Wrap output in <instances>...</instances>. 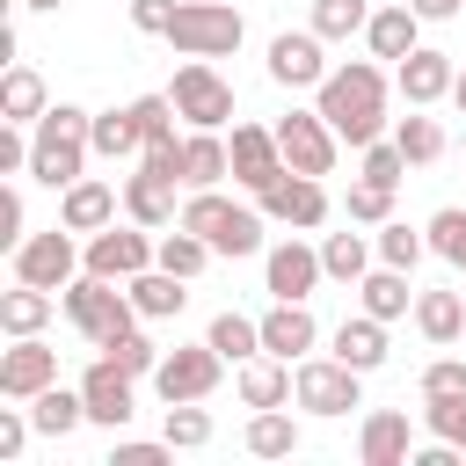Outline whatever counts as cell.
I'll return each instance as SVG.
<instances>
[{
  "instance_id": "obj_39",
  "label": "cell",
  "mask_w": 466,
  "mask_h": 466,
  "mask_svg": "<svg viewBox=\"0 0 466 466\" xmlns=\"http://www.w3.org/2000/svg\"><path fill=\"white\" fill-rule=\"evenodd\" d=\"M153 262H160V269H175V277H189V284H197V277H204V269H211V248H204V240H197V233H189V226H175V233H160V255H153Z\"/></svg>"
},
{
  "instance_id": "obj_19",
  "label": "cell",
  "mask_w": 466,
  "mask_h": 466,
  "mask_svg": "<svg viewBox=\"0 0 466 466\" xmlns=\"http://www.w3.org/2000/svg\"><path fill=\"white\" fill-rule=\"evenodd\" d=\"M116 211H124V189H116V182L80 175V182H66V189H58V226H73V233H102Z\"/></svg>"
},
{
  "instance_id": "obj_11",
  "label": "cell",
  "mask_w": 466,
  "mask_h": 466,
  "mask_svg": "<svg viewBox=\"0 0 466 466\" xmlns=\"http://www.w3.org/2000/svg\"><path fill=\"white\" fill-rule=\"evenodd\" d=\"M328 73H335V66H328V36H320L313 22H306V29L269 36V80H277V87H291V95H299V87H320Z\"/></svg>"
},
{
  "instance_id": "obj_42",
  "label": "cell",
  "mask_w": 466,
  "mask_h": 466,
  "mask_svg": "<svg viewBox=\"0 0 466 466\" xmlns=\"http://www.w3.org/2000/svg\"><path fill=\"white\" fill-rule=\"evenodd\" d=\"M160 437H167L175 451H204V444H211V415H204L197 400H175L167 422H160Z\"/></svg>"
},
{
  "instance_id": "obj_51",
  "label": "cell",
  "mask_w": 466,
  "mask_h": 466,
  "mask_svg": "<svg viewBox=\"0 0 466 466\" xmlns=\"http://www.w3.org/2000/svg\"><path fill=\"white\" fill-rule=\"evenodd\" d=\"M29 233H22V189H0V248L15 255Z\"/></svg>"
},
{
  "instance_id": "obj_44",
  "label": "cell",
  "mask_w": 466,
  "mask_h": 466,
  "mask_svg": "<svg viewBox=\"0 0 466 466\" xmlns=\"http://www.w3.org/2000/svg\"><path fill=\"white\" fill-rule=\"evenodd\" d=\"M422 233H430V255H444L451 269L466 262V211H459V204H444V211H437Z\"/></svg>"
},
{
  "instance_id": "obj_26",
  "label": "cell",
  "mask_w": 466,
  "mask_h": 466,
  "mask_svg": "<svg viewBox=\"0 0 466 466\" xmlns=\"http://www.w3.org/2000/svg\"><path fill=\"white\" fill-rule=\"evenodd\" d=\"M408 277H415V269L371 262V269L357 277V306H364V313H379V320H400V313H415V291H408Z\"/></svg>"
},
{
  "instance_id": "obj_10",
  "label": "cell",
  "mask_w": 466,
  "mask_h": 466,
  "mask_svg": "<svg viewBox=\"0 0 466 466\" xmlns=\"http://www.w3.org/2000/svg\"><path fill=\"white\" fill-rule=\"evenodd\" d=\"M218 379H226V357H218L211 342H175V350L160 357V371H153V393L175 408V400H204Z\"/></svg>"
},
{
  "instance_id": "obj_23",
  "label": "cell",
  "mask_w": 466,
  "mask_h": 466,
  "mask_svg": "<svg viewBox=\"0 0 466 466\" xmlns=\"http://www.w3.org/2000/svg\"><path fill=\"white\" fill-rule=\"evenodd\" d=\"M364 44H371V58H408L415 44H422V15L408 7V0H393V7H371V22H364Z\"/></svg>"
},
{
  "instance_id": "obj_15",
  "label": "cell",
  "mask_w": 466,
  "mask_h": 466,
  "mask_svg": "<svg viewBox=\"0 0 466 466\" xmlns=\"http://www.w3.org/2000/svg\"><path fill=\"white\" fill-rule=\"evenodd\" d=\"M44 386H58V350H44V335H7V350H0V400H36Z\"/></svg>"
},
{
  "instance_id": "obj_12",
  "label": "cell",
  "mask_w": 466,
  "mask_h": 466,
  "mask_svg": "<svg viewBox=\"0 0 466 466\" xmlns=\"http://www.w3.org/2000/svg\"><path fill=\"white\" fill-rule=\"evenodd\" d=\"M277 146H284V160H291L299 175H335V153H342V138H335V124H328L320 109L277 116Z\"/></svg>"
},
{
  "instance_id": "obj_4",
  "label": "cell",
  "mask_w": 466,
  "mask_h": 466,
  "mask_svg": "<svg viewBox=\"0 0 466 466\" xmlns=\"http://www.w3.org/2000/svg\"><path fill=\"white\" fill-rule=\"evenodd\" d=\"M58 306H66V320H73V328H80L95 350H109L116 335H131V328H138V306H131V291H116L109 277H87V269H80V277L58 291Z\"/></svg>"
},
{
  "instance_id": "obj_8",
  "label": "cell",
  "mask_w": 466,
  "mask_h": 466,
  "mask_svg": "<svg viewBox=\"0 0 466 466\" xmlns=\"http://www.w3.org/2000/svg\"><path fill=\"white\" fill-rule=\"evenodd\" d=\"M306 415L335 422L350 408H364V371H350L342 357H299V393H291Z\"/></svg>"
},
{
  "instance_id": "obj_47",
  "label": "cell",
  "mask_w": 466,
  "mask_h": 466,
  "mask_svg": "<svg viewBox=\"0 0 466 466\" xmlns=\"http://www.w3.org/2000/svg\"><path fill=\"white\" fill-rule=\"evenodd\" d=\"M131 109H138V131H146V146L175 138V116H182V109H175V95H138Z\"/></svg>"
},
{
  "instance_id": "obj_52",
  "label": "cell",
  "mask_w": 466,
  "mask_h": 466,
  "mask_svg": "<svg viewBox=\"0 0 466 466\" xmlns=\"http://www.w3.org/2000/svg\"><path fill=\"white\" fill-rule=\"evenodd\" d=\"M167 451H175L167 437H160V444H109V466H160Z\"/></svg>"
},
{
  "instance_id": "obj_13",
  "label": "cell",
  "mask_w": 466,
  "mask_h": 466,
  "mask_svg": "<svg viewBox=\"0 0 466 466\" xmlns=\"http://www.w3.org/2000/svg\"><path fill=\"white\" fill-rule=\"evenodd\" d=\"M80 400H87V422L124 430V422L138 415V379H131L116 357H95V364L80 371Z\"/></svg>"
},
{
  "instance_id": "obj_46",
  "label": "cell",
  "mask_w": 466,
  "mask_h": 466,
  "mask_svg": "<svg viewBox=\"0 0 466 466\" xmlns=\"http://www.w3.org/2000/svg\"><path fill=\"white\" fill-rule=\"evenodd\" d=\"M357 175H371V182L400 189V182H408V153H400L393 138H371V146H364V167H357Z\"/></svg>"
},
{
  "instance_id": "obj_38",
  "label": "cell",
  "mask_w": 466,
  "mask_h": 466,
  "mask_svg": "<svg viewBox=\"0 0 466 466\" xmlns=\"http://www.w3.org/2000/svg\"><path fill=\"white\" fill-rule=\"evenodd\" d=\"M371 248H379V262H393V269H415V262L430 255V233H422V226H408V218H386V226L371 233Z\"/></svg>"
},
{
  "instance_id": "obj_9",
  "label": "cell",
  "mask_w": 466,
  "mask_h": 466,
  "mask_svg": "<svg viewBox=\"0 0 466 466\" xmlns=\"http://www.w3.org/2000/svg\"><path fill=\"white\" fill-rule=\"evenodd\" d=\"M87 269V255H80V240H73V226H51V233H29L22 248H15V277L22 284H44V291H66L73 277Z\"/></svg>"
},
{
  "instance_id": "obj_36",
  "label": "cell",
  "mask_w": 466,
  "mask_h": 466,
  "mask_svg": "<svg viewBox=\"0 0 466 466\" xmlns=\"http://www.w3.org/2000/svg\"><path fill=\"white\" fill-rule=\"evenodd\" d=\"M248 451H255V459H291V451H299V422H291L284 408H255V415H248Z\"/></svg>"
},
{
  "instance_id": "obj_7",
  "label": "cell",
  "mask_w": 466,
  "mask_h": 466,
  "mask_svg": "<svg viewBox=\"0 0 466 466\" xmlns=\"http://www.w3.org/2000/svg\"><path fill=\"white\" fill-rule=\"evenodd\" d=\"M175 109H182V124H197V131H226L233 124V80L211 66V58H189V66H175Z\"/></svg>"
},
{
  "instance_id": "obj_40",
  "label": "cell",
  "mask_w": 466,
  "mask_h": 466,
  "mask_svg": "<svg viewBox=\"0 0 466 466\" xmlns=\"http://www.w3.org/2000/svg\"><path fill=\"white\" fill-rule=\"evenodd\" d=\"M364 22H371V0H313V29H320L328 44L364 36Z\"/></svg>"
},
{
  "instance_id": "obj_14",
  "label": "cell",
  "mask_w": 466,
  "mask_h": 466,
  "mask_svg": "<svg viewBox=\"0 0 466 466\" xmlns=\"http://www.w3.org/2000/svg\"><path fill=\"white\" fill-rule=\"evenodd\" d=\"M255 204H262L269 226H299V233H313V226L328 218V189H320V175H299V167H284Z\"/></svg>"
},
{
  "instance_id": "obj_17",
  "label": "cell",
  "mask_w": 466,
  "mask_h": 466,
  "mask_svg": "<svg viewBox=\"0 0 466 466\" xmlns=\"http://www.w3.org/2000/svg\"><path fill=\"white\" fill-rule=\"evenodd\" d=\"M320 277H328V262H320V248H306L299 233L277 240V248L262 255V284H269V299H313Z\"/></svg>"
},
{
  "instance_id": "obj_28",
  "label": "cell",
  "mask_w": 466,
  "mask_h": 466,
  "mask_svg": "<svg viewBox=\"0 0 466 466\" xmlns=\"http://www.w3.org/2000/svg\"><path fill=\"white\" fill-rule=\"evenodd\" d=\"M335 357H342L350 371H379V364H386V320H379V313L342 320V328H335Z\"/></svg>"
},
{
  "instance_id": "obj_20",
  "label": "cell",
  "mask_w": 466,
  "mask_h": 466,
  "mask_svg": "<svg viewBox=\"0 0 466 466\" xmlns=\"http://www.w3.org/2000/svg\"><path fill=\"white\" fill-rule=\"evenodd\" d=\"M313 342H320V320L306 313V299H277V306L262 313V350H269V357L299 364V357H313Z\"/></svg>"
},
{
  "instance_id": "obj_43",
  "label": "cell",
  "mask_w": 466,
  "mask_h": 466,
  "mask_svg": "<svg viewBox=\"0 0 466 466\" xmlns=\"http://www.w3.org/2000/svg\"><path fill=\"white\" fill-rule=\"evenodd\" d=\"M422 422H430V437H437V444H451V451H466V393H444V400H422Z\"/></svg>"
},
{
  "instance_id": "obj_45",
  "label": "cell",
  "mask_w": 466,
  "mask_h": 466,
  "mask_svg": "<svg viewBox=\"0 0 466 466\" xmlns=\"http://www.w3.org/2000/svg\"><path fill=\"white\" fill-rule=\"evenodd\" d=\"M102 357H116V364H124V371H131V379H153V371H160V357H167V350H153V335H138V328H131V335H116V342H109V350H102Z\"/></svg>"
},
{
  "instance_id": "obj_27",
  "label": "cell",
  "mask_w": 466,
  "mask_h": 466,
  "mask_svg": "<svg viewBox=\"0 0 466 466\" xmlns=\"http://www.w3.org/2000/svg\"><path fill=\"white\" fill-rule=\"evenodd\" d=\"M233 386H240V400H248V408H284V400L299 393V371H291L284 357H269V350H262V357H248V364H240V379H233Z\"/></svg>"
},
{
  "instance_id": "obj_22",
  "label": "cell",
  "mask_w": 466,
  "mask_h": 466,
  "mask_svg": "<svg viewBox=\"0 0 466 466\" xmlns=\"http://www.w3.org/2000/svg\"><path fill=\"white\" fill-rule=\"evenodd\" d=\"M408 451H415V430H408L400 408L364 415V430H357V459H364V466H408Z\"/></svg>"
},
{
  "instance_id": "obj_35",
  "label": "cell",
  "mask_w": 466,
  "mask_h": 466,
  "mask_svg": "<svg viewBox=\"0 0 466 466\" xmlns=\"http://www.w3.org/2000/svg\"><path fill=\"white\" fill-rule=\"evenodd\" d=\"M320 262H328V277H335V284H350V291H357V277L379 262V248H371L364 233H328V240H320Z\"/></svg>"
},
{
  "instance_id": "obj_55",
  "label": "cell",
  "mask_w": 466,
  "mask_h": 466,
  "mask_svg": "<svg viewBox=\"0 0 466 466\" xmlns=\"http://www.w3.org/2000/svg\"><path fill=\"white\" fill-rule=\"evenodd\" d=\"M451 102H459V109H466V66H459V80H451Z\"/></svg>"
},
{
  "instance_id": "obj_1",
  "label": "cell",
  "mask_w": 466,
  "mask_h": 466,
  "mask_svg": "<svg viewBox=\"0 0 466 466\" xmlns=\"http://www.w3.org/2000/svg\"><path fill=\"white\" fill-rule=\"evenodd\" d=\"M313 109L335 124V138L342 146H371V138H386V73L371 66V58H350V66H335L320 87H313Z\"/></svg>"
},
{
  "instance_id": "obj_49",
  "label": "cell",
  "mask_w": 466,
  "mask_h": 466,
  "mask_svg": "<svg viewBox=\"0 0 466 466\" xmlns=\"http://www.w3.org/2000/svg\"><path fill=\"white\" fill-rule=\"evenodd\" d=\"M444 393H466V364H459V357H437V364L422 371V400H444Z\"/></svg>"
},
{
  "instance_id": "obj_48",
  "label": "cell",
  "mask_w": 466,
  "mask_h": 466,
  "mask_svg": "<svg viewBox=\"0 0 466 466\" xmlns=\"http://www.w3.org/2000/svg\"><path fill=\"white\" fill-rule=\"evenodd\" d=\"M0 175H29V124L0 116Z\"/></svg>"
},
{
  "instance_id": "obj_16",
  "label": "cell",
  "mask_w": 466,
  "mask_h": 466,
  "mask_svg": "<svg viewBox=\"0 0 466 466\" xmlns=\"http://www.w3.org/2000/svg\"><path fill=\"white\" fill-rule=\"evenodd\" d=\"M233 182L248 189V197H262L291 160H284V146H277V124H233Z\"/></svg>"
},
{
  "instance_id": "obj_5",
  "label": "cell",
  "mask_w": 466,
  "mask_h": 466,
  "mask_svg": "<svg viewBox=\"0 0 466 466\" xmlns=\"http://www.w3.org/2000/svg\"><path fill=\"white\" fill-rule=\"evenodd\" d=\"M240 36H248V22H240V7H226V0H182L175 22H167V44H175L182 58H233Z\"/></svg>"
},
{
  "instance_id": "obj_21",
  "label": "cell",
  "mask_w": 466,
  "mask_h": 466,
  "mask_svg": "<svg viewBox=\"0 0 466 466\" xmlns=\"http://www.w3.org/2000/svg\"><path fill=\"white\" fill-rule=\"evenodd\" d=\"M175 189H182V182H167V175H153V167L124 175V218H138V226L167 233V226L182 218V211H175Z\"/></svg>"
},
{
  "instance_id": "obj_18",
  "label": "cell",
  "mask_w": 466,
  "mask_h": 466,
  "mask_svg": "<svg viewBox=\"0 0 466 466\" xmlns=\"http://www.w3.org/2000/svg\"><path fill=\"white\" fill-rule=\"evenodd\" d=\"M451 80H459L451 51H430V44H415V51L393 66V87H400V102H408V109H430V102H444V95H451Z\"/></svg>"
},
{
  "instance_id": "obj_41",
  "label": "cell",
  "mask_w": 466,
  "mask_h": 466,
  "mask_svg": "<svg viewBox=\"0 0 466 466\" xmlns=\"http://www.w3.org/2000/svg\"><path fill=\"white\" fill-rule=\"evenodd\" d=\"M342 211H350V226H386V218H393V189L371 182V175H357L350 197H342Z\"/></svg>"
},
{
  "instance_id": "obj_37",
  "label": "cell",
  "mask_w": 466,
  "mask_h": 466,
  "mask_svg": "<svg viewBox=\"0 0 466 466\" xmlns=\"http://www.w3.org/2000/svg\"><path fill=\"white\" fill-rule=\"evenodd\" d=\"M393 146L408 153V167H430V160H444V124L422 116V109H408V116L393 124Z\"/></svg>"
},
{
  "instance_id": "obj_33",
  "label": "cell",
  "mask_w": 466,
  "mask_h": 466,
  "mask_svg": "<svg viewBox=\"0 0 466 466\" xmlns=\"http://www.w3.org/2000/svg\"><path fill=\"white\" fill-rule=\"evenodd\" d=\"M51 109V95H44V73H29V66H7V80H0V116L7 124H36Z\"/></svg>"
},
{
  "instance_id": "obj_2",
  "label": "cell",
  "mask_w": 466,
  "mask_h": 466,
  "mask_svg": "<svg viewBox=\"0 0 466 466\" xmlns=\"http://www.w3.org/2000/svg\"><path fill=\"white\" fill-rule=\"evenodd\" d=\"M87 153H95V109L80 102H51L36 124H29V175L44 189H66L87 175Z\"/></svg>"
},
{
  "instance_id": "obj_50",
  "label": "cell",
  "mask_w": 466,
  "mask_h": 466,
  "mask_svg": "<svg viewBox=\"0 0 466 466\" xmlns=\"http://www.w3.org/2000/svg\"><path fill=\"white\" fill-rule=\"evenodd\" d=\"M175 7H182V0H131V29H138V36H167Z\"/></svg>"
},
{
  "instance_id": "obj_34",
  "label": "cell",
  "mask_w": 466,
  "mask_h": 466,
  "mask_svg": "<svg viewBox=\"0 0 466 466\" xmlns=\"http://www.w3.org/2000/svg\"><path fill=\"white\" fill-rule=\"evenodd\" d=\"M95 153H102V160L146 153V131H138V109H131V102H124V109H95Z\"/></svg>"
},
{
  "instance_id": "obj_30",
  "label": "cell",
  "mask_w": 466,
  "mask_h": 466,
  "mask_svg": "<svg viewBox=\"0 0 466 466\" xmlns=\"http://www.w3.org/2000/svg\"><path fill=\"white\" fill-rule=\"evenodd\" d=\"M415 328H422V342H459L466 335V299L459 291H415Z\"/></svg>"
},
{
  "instance_id": "obj_25",
  "label": "cell",
  "mask_w": 466,
  "mask_h": 466,
  "mask_svg": "<svg viewBox=\"0 0 466 466\" xmlns=\"http://www.w3.org/2000/svg\"><path fill=\"white\" fill-rule=\"evenodd\" d=\"M124 291H131L138 320H175V313L189 306V277H175V269H160V262H153V269H138Z\"/></svg>"
},
{
  "instance_id": "obj_29",
  "label": "cell",
  "mask_w": 466,
  "mask_h": 466,
  "mask_svg": "<svg viewBox=\"0 0 466 466\" xmlns=\"http://www.w3.org/2000/svg\"><path fill=\"white\" fill-rule=\"evenodd\" d=\"M51 291L44 284H22L15 277V291H0V335H44V320H51Z\"/></svg>"
},
{
  "instance_id": "obj_32",
  "label": "cell",
  "mask_w": 466,
  "mask_h": 466,
  "mask_svg": "<svg viewBox=\"0 0 466 466\" xmlns=\"http://www.w3.org/2000/svg\"><path fill=\"white\" fill-rule=\"evenodd\" d=\"M204 342L226 357V364H248V357H262V320H248V313H211V328H204Z\"/></svg>"
},
{
  "instance_id": "obj_56",
  "label": "cell",
  "mask_w": 466,
  "mask_h": 466,
  "mask_svg": "<svg viewBox=\"0 0 466 466\" xmlns=\"http://www.w3.org/2000/svg\"><path fill=\"white\" fill-rule=\"evenodd\" d=\"M459 269H466V262H459Z\"/></svg>"
},
{
  "instance_id": "obj_31",
  "label": "cell",
  "mask_w": 466,
  "mask_h": 466,
  "mask_svg": "<svg viewBox=\"0 0 466 466\" xmlns=\"http://www.w3.org/2000/svg\"><path fill=\"white\" fill-rule=\"evenodd\" d=\"M29 422H36V437H73V430L87 422L80 386H44V393L29 400Z\"/></svg>"
},
{
  "instance_id": "obj_3",
  "label": "cell",
  "mask_w": 466,
  "mask_h": 466,
  "mask_svg": "<svg viewBox=\"0 0 466 466\" xmlns=\"http://www.w3.org/2000/svg\"><path fill=\"white\" fill-rule=\"evenodd\" d=\"M175 226H189L211 255H233V262H240V255L262 248V226H269V218H262V204H233L226 189H189V204H182Z\"/></svg>"
},
{
  "instance_id": "obj_54",
  "label": "cell",
  "mask_w": 466,
  "mask_h": 466,
  "mask_svg": "<svg viewBox=\"0 0 466 466\" xmlns=\"http://www.w3.org/2000/svg\"><path fill=\"white\" fill-rule=\"evenodd\" d=\"M15 7H36V15H51V7H66V0H15Z\"/></svg>"
},
{
  "instance_id": "obj_24",
  "label": "cell",
  "mask_w": 466,
  "mask_h": 466,
  "mask_svg": "<svg viewBox=\"0 0 466 466\" xmlns=\"http://www.w3.org/2000/svg\"><path fill=\"white\" fill-rule=\"evenodd\" d=\"M233 175V146L218 138V131H182V189H218Z\"/></svg>"
},
{
  "instance_id": "obj_6",
  "label": "cell",
  "mask_w": 466,
  "mask_h": 466,
  "mask_svg": "<svg viewBox=\"0 0 466 466\" xmlns=\"http://www.w3.org/2000/svg\"><path fill=\"white\" fill-rule=\"evenodd\" d=\"M80 255H87V277H109V284H131L138 269H153V255H160V240H153V226H138V218H109L102 233H87L80 240Z\"/></svg>"
},
{
  "instance_id": "obj_53",
  "label": "cell",
  "mask_w": 466,
  "mask_h": 466,
  "mask_svg": "<svg viewBox=\"0 0 466 466\" xmlns=\"http://www.w3.org/2000/svg\"><path fill=\"white\" fill-rule=\"evenodd\" d=\"M408 7H415L422 22H451V15H459V0H408Z\"/></svg>"
}]
</instances>
